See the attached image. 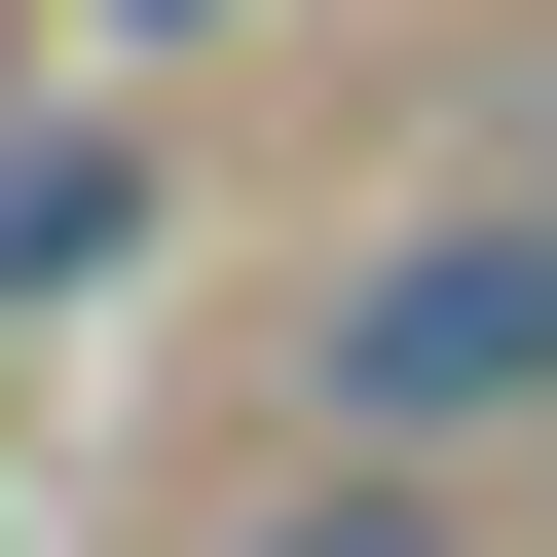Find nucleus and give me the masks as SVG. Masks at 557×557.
I'll return each mask as SVG.
<instances>
[{"label": "nucleus", "instance_id": "f257e3e1", "mask_svg": "<svg viewBox=\"0 0 557 557\" xmlns=\"http://www.w3.org/2000/svg\"><path fill=\"white\" fill-rule=\"evenodd\" d=\"M557 409V223H409L335 298V446H520Z\"/></svg>", "mask_w": 557, "mask_h": 557}, {"label": "nucleus", "instance_id": "f03ea898", "mask_svg": "<svg viewBox=\"0 0 557 557\" xmlns=\"http://www.w3.org/2000/svg\"><path fill=\"white\" fill-rule=\"evenodd\" d=\"M260 557H446V520H409V483H298V520H260Z\"/></svg>", "mask_w": 557, "mask_h": 557}]
</instances>
